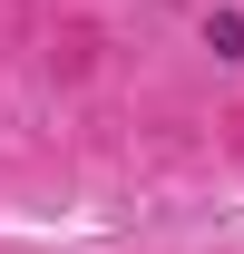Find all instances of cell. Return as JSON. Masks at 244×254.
I'll list each match as a JSON object with an SVG mask.
<instances>
[{"instance_id": "obj_1", "label": "cell", "mask_w": 244, "mask_h": 254, "mask_svg": "<svg viewBox=\"0 0 244 254\" xmlns=\"http://www.w3.org/2000/svg\"><path fill=\"white\" fill-rule=\"evenodd\" d=\"M205 49L215 59H244V10H205Z\"/></svg>"}]
</instances>
